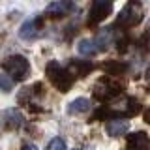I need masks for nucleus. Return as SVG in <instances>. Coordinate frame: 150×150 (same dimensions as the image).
<instances>
[{
	"instance_id": "1a4fd4ad",
	"label": "nucleus",
	"mask_w": 150,
	"mask_h": 150,
	"mask_svg": "<svg viewBox=\"0 0 150 150\" xmlns=\"http://www.w3.org/2000/svg\"><path fill=\"white\" fill-rule=\"evenodd\" d=\"M73 9H75L73 2H69V0H58V2H51L49 6L45 8V15L53 17V19H58V17L68 15V13L73 11Z\"/></svg>"
},
{
	"instance_id": "0eeeda50",
	"label": "nucleus",
	"mask_w": 150,
	"mask_h": 150,
	"mask_svg": "<svg viewBox=\"0 0 150 150\" xmlns=\"http://www.w3.org/2000/svg\"><path fill=\"white\" fill-rule=\"evenodd\" d=\"M112 11L111 0H96L90 6V15H88V26H96L101 21H105Z\"/></svg>"
},
{
	"instance_id": "412c9836",
	"label": "nucleus",
	"mask_w": 150,
	"mask_h": 150,
	"mask_svg": "<svg viewBox=\"0 0 150 150\" xmlns=\"http://www.w3.org/2000/svg\"><path fill=\"white\" fill-rule=\"evenodd\" d=\"M144 75H146V79H148V81H150V68L146 69V73H144Z\"/></svg>"
},
{
	"instance_id": "9d476101",
	"label": "nucleus",
	"mask_w": 150,
	"mask_h": 150,
	"mask_svg": "<svg viewBox=\"0 0 150 150\" xmlns=\"http://www.w3.org/2000/svg\"><path fill=\"white\" fill-rule=\"evenodd\" d=\"M126 148L128 150H150V137L144 131H135L126 137Z\"/></svg>"
},
{
	"instance_id": "423d86ee",
	"label": "nucleus",
	"mask_w": 150,
	"mask_h": 150,
	"mask_svg": "<svg viewBox=\"0 0 150 150\" xmlns=\"http://www.w3.org/2000/svg\"><path fill=\"white\" fill-rule=\"evenodd\" d=\"M43 84L41 83H36V84H32V86H26V88H23L21 94L17 96V103H21V105H26L30 111H41V109H38V100H40L41 96H43Z\"/></svg>"
},
{
	"instance_id": "7ed1b4c3",
	"label": "nucleus",
	"mask_w": 150,
	"mask_h": 150,
	"mask_svg": "<svg viewBox=\"0 0 150 150\" xmlns=\"http://www.w3.org/2000/svg\"><path fill=\"white\" fill-rule=\"evenodd\" d=\"M2 69L11 81H25L30 75V62L23 54H11L2 60Z\"/></svg>"
},
{
	"instance_id": "dca6fc26",
	"label": "nucleus",
	"mask_w": 150,
	"mask_h": 150,
	"mask_svg": "<svg viewBox=\"0 0 150 150\" xmlns=\"http://www.w3.org/2000/svg\"><path fill=\"white\" fill-rule=\"evenodd\" d=\"M86 111H90V100L88 98H77V100L69 101V105H68L69 115H83Z\"/></svg>"
},
{
	"instance_id": "f257e3e1",
	"label": "nucleus",
	"mask_w": 150,
	"mask_h": 150,
	"mask_svg": "<svg viewBox=\"0 0 150 150\" xmlns=\"http://www.w3.org/2000/svg\"><path fill=\"white\" fill-rule=\"evenodd\" d=\"M141 111V103L139 100L131 96H124L118 98L116 101H111L107 107L103 109H98L94 112L92 120H112V118H129V116H135Z\"/></svg>"
},
{
	"instance_id": "f03ea898",
	"label": "nucleus",
	"mask_w": 150,
	"mask_h": 150,
	"mask_svg": "<svg viewBox=\"0 0 150 150\" xmlns=\"http://www.w3.org/2000/svg\"><path fill=\"white\" fill-rule=\"evenodd\" d=\"M45 73H47V77H49L51 84L62 94L69 92V88H71L73 83H75V75L69 71L68 68H64L60 62H56V60H49V64L45 66Z\"/></svg>"
},
{
	"instance_id": "6ab92c4d",
	"label": "nucleus",
	"mask_w": 150,
	"mask_h": 150,
	"mask_svg": "<svg viewBox=\"0 0 150 150\" xmlns=\"http://www.w3.org/2000/svg\"><path fill=\"white\" fill-rule=\"evenodd\" d=\"M23 150H38V146L32 144V143H25V144H23Z\"/></svg>"
},
{
	"instance_id": "39448f33",
	"label": "nucleus",
	"mask_w": 150,
	"mask_h": 150,
	"mask_svg": "<svg viewBox=\"0 0 150 150\" xmlns=\"http://www.w3.org/2000/svg\"><path fill=\"white\" fill-rule=\"evenodd\" d=\"M94 98L100 101H112L122 94V84L118 81H115L112 77H101L94 86Z\"/></svg>"
},
{
	"instance_id": "f3484780",
	"label": "nucleus",
	"mask_w": 150,
	"mask_h": 150,
	"mask_svg": "<svg viewBox=\"0 0 150 150\" xmlns=\"http://www.w3.org/2000/svg\"><path fill=\"white\" fill-rule=\"evenodd\" d=\"M45 150H66V141L62 137H54L47 143Z\"/></svg>"
},
{
	"instance_id": "ddd939ff",
	"label": "nucleus",
	"mask_w": 150,
	"mask_h": 150,
	"mask_svg": "<svg viewBox=\"0 0 150 150\" xmlns=\"http://www.w3.org/2000/svg\"><path fill=\"white\" fill-rule=\"evenodd\" d=\"M101 69L107 73V77H116V75H124L128 71V64L120 62V60H109V62H103Z\"/></svg>"
},
{
	"instance_id": "aec40b11",
	"label": "nucleus",
	"mask_w": 150,
	"mask_h": 150,
	"mask_svg": "<svg viewBox=\"0 0 150 150\" xmlns=\"http://www.w3.org/2000/svg\"><path fill=\"white\" fill-rule=\"evenodd\" d=\"M143 116H144V120H146V124H150V109H144Z\"/></svg>"
},
{
	"instance_id": "20e7f679",
	"label": "nucleus",
	"mask_w": 150,
	"mask_h": 150,
	"mask_svg": "<svg viewBox=\"0 0 150 150\" xmlns=\"http://www.w3.org/2000/svg\"><path fill=\"white\" fill-rule=\"evenodd\" d=\"M143 15H144L143 4H141V2H128L124 8H122V11L118 13L115 26L133 28V26H137L139 23L143 21Z\"/></svg>"
},
{
	"instance_id": "f8f14e48",
	"label": "nucleus",
	"mask_w": 150,
	"mask_h": 150,
	"mask_svg": "<svg viewBox=\"0 0 150 150\" xmlns=\"http://www.w3.org/2000/svg\"><path fill=\"white\" fill-rule=\"evenodd\" d=\"M128 129H129V122L126 118H112L105 126V131L109 137H122Z\"/></svg>"
},
{
	"instance_id": "a211bd4d",
	"label": "nucleus",
	"mask_w": 150,
	"mask_h": 150,
	"mask_svg": "<svg viewBox=\"0 0 150 150\" xmlns=\"http://www.w3.org/2000/svg\"><path fill=\"white\" fill-rule=\"evenodd\" d=\"M13 86V81L8 77V75H0V90L2 92H9Z\"/></svg>"
},
{
	"instance_id": "9b49d317",
	"label": "nucleus",
	"mask_w": 150,
	"mask_h": 150,
	"mask_svg": "<svg viewBox=\"0 0 150 150\" xmlns=\"http://www.w3.org/2000/svg\"><path fill=\"white\" fill-rule=\"evenodd\" d=\"M2 122H4V128L8 129H19L25 124V116L19 109H8L2 115Z\"/></svg>"
},
{
	"instance_id": "6e6552de",
	"label": "nucleus",
	"mask_w": 150,
	"mask_h": 150,
	"mask_svg": "<svg viewBox=\"0 0 150 150\" xmlns=\"http://www.w3.org/2000/svg\"><path fill=\"white\" fill-rule=\"evenodd\" d=\"M41 30H43V17L28 19L19 28V38H23V40H38L41 36Z\"/></svg>"
},
{
	"instance_id": "4be33fe9",
	"label": "nucleus",
	"mask_w": 150,
	"mask_h": 150,
	"mask_svg": "<svg viewBox=\"0 0 150 150\" xmlns=\"http://www.w3.org/2000/svg\"><path fill=\"white\" fill-rule=\"evenodd\" d=\"M73 150H81V148H73Z\"/></svg>"
},
{
	"instance_id": "2eb2a0df",
	"label": "nucleus",
	"mask_w": 150,
	"mask_h": 150,
	"mask_svg": "<svg viewBox=\"0 0 150 150\" xmlns=\"http://www.w3.org/2000/svg\"><path fill=\"white\" fill-rule=\"evenodd\" d=\"M77 53L83 54V56H94L96 53H100V49H98V45H96L94 40H90V38H83V40L77 43Z\"/></svg>"
},
{
	"instance_id": "4468645a",
	"label": "nucleus",
	"mask_w": 150,
	"mask_h": 150,
	"mask_svg": "<svg viewBox=\"0 0 150 150\" xmlns=\"http://www.w3.org/2000/svg\"><path fill=\"white\" fill-rule=\"evenodd\" d=\"M68 69L75 75V77H86V75L94 69V64L86 62V60H71L69 66H68Z\"/></svg>"
}]
</instances>
